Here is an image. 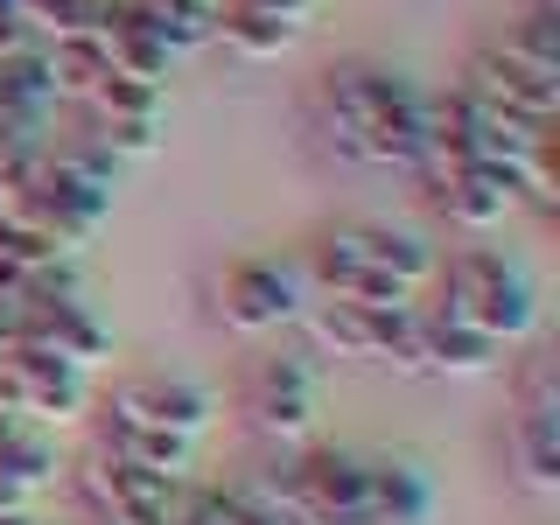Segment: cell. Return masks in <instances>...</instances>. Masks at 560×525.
I'll use <instances>...</instances> for the list:
<instances>
[{
  "instance_id": "cell-14",
  "label": "cell",
  "mask_w": 560,
  "mask_h": 525,
  "mask_svg": "<svg viewBox=\"0 0 560 525\" xmlns=\"http://www.w3.org/2000/svg\"><path fill=\"white\" fill-rule=\"evenodd\" d=\"M364 469H372V518L378 525H428L434 518V483L420 477V463L364 455Z\"/></svg>"
},
{
  "instance_id": "cell-11",
  "label": "cell",
  "mask_w": 560,
  "mask_h": 525,
  "mask_svg": "<svg viewBox=\"0 0 560 525\" xmlns=\"http://www.w3.org/2000/svg\"><path fill=\"white\" fill-rule=\"evenodd\" d=\"M84 140L105 148L119 168L127 162H148L154 148H162V119H168V92H154V84H127V78H98L92 92H84Z\"/></svg>"
},
{
  "instance_id": "cell-19",
  "label": "cell",
  "mask_w": 560,
  "mask_h": 525,
  "mask_svg": "<svg viewBox=\"0 0 560 525\" xmlns=\"http://www.w3.org/2000/svg\"><path fill=\"white\" fill-rule=\"evenodd\" d=\"M98 442L113 455H127L140 469H162V477H183L189 483V463H197V448L189 442H168V434H140V428H119V420H98Z\"/></svg>"
},
{
  "instance_id": "cell-5",
  "label": "cell",
  "mask_w": 560,
  "mask_h": 525,
  "mask_svg": "<svg viewBox=\"0 0 560 525\" xmlns=\"http://www.w3.org/2000/svg\"><path fill=\"white\" fill-rule=\"evenodd\" d=\"M455 92H463L477 113L490 119H512V127H553L560 119V70L525 57L518 43H483L477 57L463 63V78H455Z\"/></svg>"
},
{
  "instance_id": "cell-6",
  "label": "cell",
  "mask_w": 560,
  "mask_h": 525,
  "mask_svg": "<svg viewBox=\"0 0 560 525\" xmlns=\"http://www.w3.org/2000/svg\"><path fill=\"white\" fill-rule=\"evenodd\" d=\"M70 498L78 512H98L113 525H162L183 498V477H162V469H140L127 455H113L105 442H92L70 463Z\"/></svg>"
},
{
  "instance_id": "cell-17",
  "label": "cell",
  "mask_w": 560,
  "mask_h": 525,
  "mask_svg": "<svg viewBox=\"0 0 560 525\" xmlns=\"http://www.w3.org/2000/svg\"><path fill=\"white\" fill-rule=\"evenodd\" d=\"M162 525H280V518L267 512V498H259L253 483H238V490L183 483V498H175V512Z\"/></svg>"
},
{
  "instance_id": "cell-1",
  "label": "cell",
  "mask_w": 560,
  "mask_h": 525,
  "mask_svg": "<svg viewBox=\"0 0 560 525\" xmlns=\"http://www.w3.org/2000/svg\"><path fill=\"white\" fill-rule=\"evenodd\" d=\"M308 119L323 133V148L343 154V162L413 175L420 140H428V92L385 63H337L315 84Z\"/></svg>"
},
{
  "instance_id": "cell-16",
  "label": "cell",
  "mask_w": 560,
  "mask_h": 525,
  "mask_svg": "<svg viewBox=\"0 0 560 525\" xmlns=\"http://www.w3.org/2000/svg\"><path fill=\"white\" fill-rule=\"evenodd\" d=\"M512 477L533 490V498H553L560 490V420L553 413H512Z\"/></svg>"
},
{
  "instance_id": "cell-7",
  "label": "cell",
  "mask_w": 560,
  "mask_h": 525,
  "mask_svg": "<svg viewBox=\"0 0 560 525\" xmlns=\"http://www.w3.org/2000/svg\"><path fill=\"white\" fill-rule=\"evenodd\" d=\"M315 407H323V372L308 350H273L238 385V413L253 420V434H267L280 448H302L315 434Z\"/></svg>"
},
{
  "instance_id": "cell-12",
  "label": "cell",
  "mask_w": 560,
  "mask_h": 525,
  "mask_svg": "<svg viewBox=\"0 0 560 525\" xmlns=\"http://www.w3.org/2000/svg\"><path fill=\"white\" fill-rule=\"evenodd\" d=\"M413 183H420V197H428L434 218H442L448 232H469V238L498 232V224L518 210L512 175L490 168V162H420Z\"/></svg>"
},
{
  "instance_id": "cell-20",
  "label": "cell",
  "mask_w": 560,
  "mask_h": 525,
  "mask_svg": "<svg viewBox=\"0 0 560 525\" xmlns=\"http://www.w3.org/2000/svg\"><path fill=\"white\" fill-rule=\"evenodd\" d=\"M504 43H518L525 57H539V63L560 70V8H553V0H525L518 22L504 28Z\"/></svg>"
},
{
  "instance_id": "cell-18",
  "label": "cell",
  "mask_w": 560,
  "mask_h": 525,
  "mask_svg": "<svg viewBox=\"0 0 560 525\" xmlns=\"http://www.w3.org/2000/svg\"><path fill=\"white\" fill-rule=\"evenodd\" d=\"M127 14L148 35H162L175 57H183V49H203L210 28H218V0H127Z\"/></svg>"
},
{
  "instance_id": "cell-22",
  "label": "cell",
  "mask_w": 560,
  "mask_h": 525,
  "mask_svg": "<svg viewBox=\"0 0 560 525\" xmlns=\"http://www.w3.org/2000/svg\"><path fill=\"white\" fill-rule=\"evenodd\" d=\"M218 8H253V14H280V22H308L315 0H218Z\"/></svg>"
},
{
  "instance_id": "cell-10",
  "label": "cell",
  "mask_w": 560,
  "mask_h": 525,
  "mask_svg": "<svg viewBox=\"0 0 560 525\" xmlns=\"http://www.w3.org/2000/svg\"><path fill=\"white\" fill-rule=\"evenodd\" d=\"M98 420H119V428H140V434H168V442H189L197 448L218 420V393L197 378H168V372H140V378H119L105 393V413Z\"/></svg>"
},
{
  "instance_id": "cell-9",
  "label": "cell",
  "mask_w": 560,
  "mask_h": 525,
  "mask_svg": "<svg viewBox=\"0 0 560 525\" xmlns=\"http://www.w3.org/2000/svg\"><path fill=\"white\" fill-rule=\"evenodd\" d=\"M420 308V302H413ZM413 308H364V302H308V358H343V364H385L407 372V329Z\"/></svg>"
},
{
  "instance_id": "cell-2",
  "label": "cell",
  "mask_w": 560,
  "mask_h": 525,
  "mask_svg": "<svg viewBox=\"0 0 560 525\" xmlns=\"http://www.w3.org/2000/svg\"><path fill=\"white\" fill-rule=\"evenodd\" d=\"M434 267H442V253L413 232H393V224H329L302 253V280L315 302H364V308L428 302Z\"/></svg>"
},
{
  "instance_id": "cell-3",
  "label": "cell",
  "mask_w": 560,
  "mask_h": 525,
  "mask_svg": "<svg viewBox=\"0 0 560 525\" xmlns=\"http://www.w3.org/2000/svg\"><path fill=\"white\" fill-rule=\"evenodd\" d=\"M434 315H448L455 329H469V337H483L490 350H512L539 329V294L533 280H525L504 253H490V245H463V253H448L442 267H434Z\"/></svg>"
},
{
  "instance_id": "cell-21",
  "label": "cell",
  "mask_w": 560,
  "mask_h": 525,
  "mask_svg": "<svg viewBox=\"0 0 560 525\" xmlns=\"http://www.w3.org/2000/svg\"><path fill=\"white\" fill-rule=\"evenodd\" d=\"M22 49H35V35H28V22H22V8H14V0H0V63L22 57Z\"/></svg>"
},
{
  "instance_id": "cell-4",
  "label": "cell",
  "mask_w": 560,
  "mask_h": 525,
  "mask_svg": "<svg viewBox=\"0 0 560 525\" xmlns=\"http://www.w3.org/2000/svg\"><path fill=\"white\" fill-rule=\"evenodd\" d=\"M280 525H378L372 518V469L350 448H288L267 477L253 483Z\"/></svg>"
},
{
  "instance_id": "cell-15",
  "label": "cell",
  "mask_w": 560,
  "mask_h": 525,
  "mask_svg": "<svg viewBox=\"0 0 560 525\" xmlns=\"http://www.w3.org/2000/svg\"><path fill=\"white\" fill-rule=\"evenodd\" d=\"M308 22H280V14H253V8H218V28H210V43H224L238 63H273L288 57L294 43H302Z\"/></svg>"
},
{
  "instance_id": "cell-13",
  "label": "cell",
  "mask_w": 560,
  "mask_h": 525,
  "mask_svg": "<svg viewBox=\"0 0 560 525\" xmlns=\"http://www.w3.org/2000/svg\"><path fill=\"white\" fill-rule=\"evenodd\" d=\"M504 350H490L483 337H469V329H455L448 315H434L428 302L413 308V329H407V372L413 378H483L498 372Z\"/></svg>"
},
{
  "instance_id": "cell-8",
  "label": "cell",
  "mask_w": 560,
  "mask_h": 525,
  "mask_svg": "<svg viewBox=\"0 0 560 525\" xmlns=\"http://www.w3.org/2000/svg\"><path fill=\"white\" fill-rule=\"evenodd\" d=\"M210 308L232 337H280L308 315V280L288 259H238V267L218 273L210 288Z\"/></svg>"
}]
</instances>
